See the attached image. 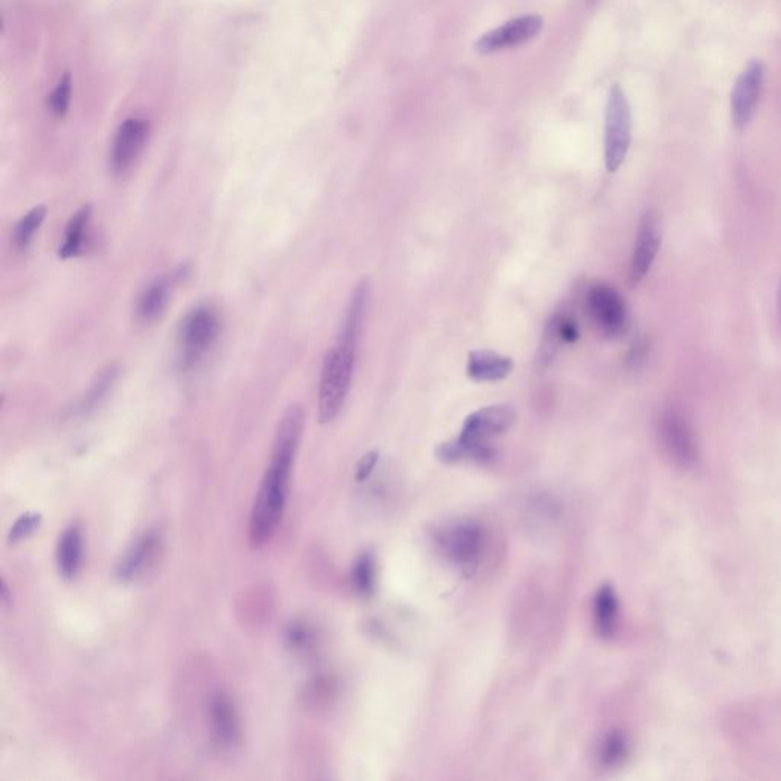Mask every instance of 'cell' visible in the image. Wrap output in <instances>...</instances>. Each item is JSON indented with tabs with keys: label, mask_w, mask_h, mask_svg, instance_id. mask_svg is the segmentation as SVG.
Returning <instances> with one entry per match:
<instances>
[{
	"label": "cell",
	"mask_w": 781,
	"mask_h": 781,
	"mask_svg": "<svg viewBox=\"0 0 781 781\" xmlns=\"http://www.w3.org/2000/svg\"><path fill=\"white\" fill-rule=\"evenodd\" d=\"M40 522H41V516L39 513H25V515L20 516L8 534V542L11 545H15L22 540L28 539L31 534L39 528Z\"/></svg>",
	"instance_id": "484cf974"
},
{
	"label": "cell",
	"mask_w": 781,
	"mask_h": 781,
	"mask_svg": "<svg viewBox=\"0 0 781 781\" xmlns=\"http://www.w3.org/2000/svg\"><path fill=\"white\" fill-rule=\"evenodd\" d=\"M284 639L287 648L297 653H306L312 650L315 644V630L304 621H292L284 630Z\"/></svg>",
	"instance_id": "cb8c5ba5"
},
{
	"label": "cell",
	"mask_w": 781,
	"mask_h": 781,
	"mask_svg": "<svg viewBox=\"0 0 781 781\" xmlns=\"http://www.w3.org/2000/svg\"><path fill=\"white\" fill-rule=\"evenodd\" d=\"M628 756V739L623 732H609L600 749V760L604 767H619Z\"/></svg>",
	"instance_id": "603a6c76"
},
{
	"label": "cell",
	"mask_w": 781,
	"mask_h": 781,
	"mask_svg": "<svg viewBox=\"0 0 781 781\" xmlns=\"http://www.w3.org/2000/svg\"><path fill=\"white\" fill-rule=\"evenodd\" d=\"M83 560V533L79 525L72 524L60 534L57 544V568L61 577L72 580L78 574Z\"/></svg>",
	"instance_id": "2e32d148"
},
{
	"label": "cell",
	"mask_w": 781,
	"mask_h": 781,
	"mask_svg": "<svg viewBox=\"0 0 781 781\" xmlns=\"http://www.w3.org/2000/svg\"><path fill=\"white\" fill-rule=\"evenodd\" d=\"M646 353H648V344L644 341L637 342L633 345L632 353H630V363L639 365V362H643L646 359Z\"/></svg>",
	"instance_id": "f1b7e54d"
},
{
	"label": "cell",
	"mask_w": 781,
	"mask_h": 781,
	"mask_svg": "<svg viewBox=\"0 0 781 781\" xmlns=\"http://www.w3.org/2000/svg\"><path fill=\"white\" fill-rule=\"evenodd\" d=\"M663 240L661 217L655 209H648L641 216L635 238L632 262H630V280L633 284L643 281L657 258Z\"/></svg>",
	"instance_id": "7c38bea8"
},
{
	"label": "cell",
	"mask_w": 781,
	"mask_h": 781,
	"mask_svg": "<svg viewBox=\"0 0 781 781\" xmlns=\"http://www.w3.org/2000/svg\"><path fill=\"white\" fill-rule=\"evenodd\" d=\"M46 211L45 205H39L28 211V213L20 218L14 229V244L20 251H25L30 248L31 242L34 238L35 233L39 231L40 226L45 222Z\"/></svg>",
	"instance_id": "44dd1931"
},
{
	"label": "cell",
	"mask_w": 781,
	"mask_h": 781,
	"mask_svg": "<svg viewBox=\"0 0 781 781\" xmlns=\"http://www.w3.org/2000/svg\"><path fill=\"white\" fill-rule=\"evenodd\" d=\"M150 125L145 119L129 118L119 125L115 134L110 165L115 174L124 176L132 170L149 139Z\"/></svg>",
	"instance_id": "4fadbf2b"
},
{
	"label": "cell",
	"mask_w": 781,
	"mask_h": 781,
	"mask_svg": "<svg viewBox=\"0 0 781 781\" xmlns=\"http://www.w3.org/2000/svg\"><path fill=\"white\" fill-rule=\"evenodd\" d=\"M544 28V20L539 15L527 14L509 20L495 30L481 35L476 41L480 54H495L501 51L513 50L536 39Z\"/></svg>",
	"instance_id": "52a82bcc"
},
{
	"label": "cell",
	"mask_w": 781,
	"mask_h": 781,
	"mask_svg": "<svg viewBox=\"0 0 781 781\" xmlns=\"http://www.w3.org/2000/svg\"><path fill=\"white\" fill-rule=\"evenodd\" d=\"M377 461H379V452L377 450L368 452L366 455L362 456L361 461L357 463L356 480L363 481L372 475V470L376 467Z\"/></svg>",
	"instance_id": "83f0119b"
},
{
	"label": "cell",
	"mask_w": 781,
	"mask_h": 781,
	"mask_svg": "<svg viewBox=\"0 0 781 781\" xmlns=\"http://www.w3.org/2000/svg\"><path fill=\"white\" fill-rule=\"evenodd\" d=\"M632 138V115L623 90L613 85L604 118V163L609 173L619 171L628 156Z\"/></svg>",
	"instance_id": "5b68a950"
},
{
	"label": "cell",
	"mask_w": 781,
	"mask_h": 781,
	"mask_svg": "<svg viewBox=\"0 0 781 781\" xmlns=\"http://www.w3.org/2000/svg\"><path fill=\"white\" fill-rule=\"evenodd\" d=\"M92 207L85 205L70 217L66 226L65 242L59 248L60 260L77 258L85 253V244L89 237L90 220H92Z\"/></svg>",
	"instance_id": "ac0fdd59"
},
{
	"label": "cell",
	"mask_w": 781,
	"mask_h": 781,
	"mask_svg": "<svg viewBox=\"0 0 781 781\" xmlns=\"http://www.w3.org/2000/svg\"><path fill=\"white\" fill-rule=\"evenodd\" d=\"M171 297V280L156 278L143 289L136 302V317L141 322H153L162 317Z\"/></svg>",
	"instance_id": "e0dca14e"
},
{
	"label": "cell",
	"mask_w": 781,
	"mask_h": 781,
	"mask_svg": "<svg viewBox=\"0 0 781 781\" xmlns=\"http://www.w3.org/2000/svg\"><path fill=\"white\" fill-rule=\"evenodd\" d=\"M778 310H780V317H781V282H780V292H778Z\"/></svg>",
	"instance_id": "4dcf8cb0"
},
{
	"label": "cell",
	"mask_w": 781,
	"mask_h": 781,
	"mask_svg": "<svg viewBox=\"0 0 781 781\" xmlns=\"http://www.w3.org/2000/svg\"><path fill=\"white\" fill-rule=\"evenodd\" d=\"M589 313L600 332L606 336H619L628 326V307L623 297L608 284H595L589 289Z\"/></svg>",
	"instance_id": "ba28073f"
},
{
	"label": "cell",
	"mask_w": 781,
	"mask_h": 781,
	"mask_svg": "<svg viewBox=\"0 0 781 781\" xmlns=\"http://www.w3.org/2000/svg\"><path fill=\"white\" fill-rule=\"evenodd\" d=\"M438 542L447 559L460 565L461 568L473 571L484 549V533L476 524L460 522L446 528Z\"/></svg>",
	"instance_id": "9c48e42d"
},
{
	"label": "cell",
	"mask_w": 781,
	"mask_h": 781,
	"mask_svg": "<svg viewBox=\"0 0 781 781\" xmlns=\"http://www.w3.org/2000/svg\"><path fill=\"white\" fill-rule=\"evenodd\" d=\"M619 597L611 584H603L593 599V624L600 637H612L619 626Z\"/></svg>",
	"instance_id": "d6986e66"
},
{
	"label": "cell",
	"mask_w": 781,
	"mask_h": 781,
	"mask_svg": "<svg viewBox=\"0 0 781 781\" xmlns=\"http://www.w3.org/2000/svg\"><path fill=\"white\" fill-rule=\"evenodd\" d=\"M361 335V326L342 322L336 344L324 357L317 390V418L322 425L332 423L345 405L352 388Z\"/></svg>",
	"instance_id": "7a4b0ae2"
},
{
	"label": "cell",
	"mask_w": 781,
	"mask_h": 781,
	"mask_svg": "<svg viewBox=\"0 0 781 781\" xmlns=\"http://www.w3.org/2000/svg\"><path fill=\"white\" fill-rule=\"evenodd\" d=\"M0 597H2V604H4V608L8 606L11 599H13V593H10V588H8V584H6V580H2V588H0Z\"/></svg>",
	"instance_id": "f546056e"
},
{
	"label": "cell",
	"mask_w": 781,
	"mask_h": 781,
	"mask_svg": "<svg viewBox=\"0 0 781 781\" xmlns=\"http://www.w3.org/2000/svg\"><path fill=\"white\" fill-rule=\"evenodd\" d=\"M302 430L304 410L299 405L289 406L278 423L271 463L251 511L249 540L253 548H262L271 542L281 524Z\"/></svg>",
	"instance_id": "6da1fadb"
},
{
	"label": "cell",
	"mask_w": 781,
	"mask_h": 781,
	"mask_svg": "<svg viewBox=\"0 0 781 781\" xmlns=\"http://www.w3.org/2000/svg\"><path fill=\"white\" fill-rule=\"evenodd\" d=\"M353 584L357 593L370 597L376 586V564L372 554H362L353 568Z\"/></svg>",
	"instance_id": "7402d4cb"
},
{
	"label": "cell",
	"mask_w": 781,
	"mask_h": 781,
	"mask_svg": "<svg viewBox=\"0 0 781 781\" xmlns=\"http://www.w3.org/2000/svg\"><path fill=\"white\" fill-rule=\"evenodd\" d=\"M70 92H72V85H70L69 75H65L60 81L54 94L51 95V110L57 116H65L66 112L69 109Z\"/></svg>",
	"instance_id": "4316f807"
},
{
	"label": "cell",
	"mask_w": 781,
	"mask_h": 781,
	"mask_svg": "<svg viewBox=\"0 0 781 781\" xmlns=\"http://www.w3.org/2000/svg\"><path fill=\"white\" fill-rule=\"evenodd\" d=\"M220 317L209 304L196 307L179 326V359L183 370L198 368L208 356L220 336Z\"/></svg>",
	"instance_id": "277c9868"
},
{
	"label": "cell",
	"mask_w": 781,
	"mask_h": 781,
	"mask_svg": "<svg viewBox=\"0 0 781 781\" xmlns=\"http://www.w3.org/2000/svg\"><path fill=\"white\" fill-rule=\"evenodd\" d=\"M659 440L666 454L675 464L688 469L696 464L699 456L696 436L687 418L676 410H668L659 420Z\"/></svg>",
	"instance_id": "8992f818"
},
{
	"label": "cell",
	"mask_w": 781,
	"mask_h": 781,
	"mask_svg": "<svg viewBox=\"0 0 781 781\" xmlns=\"http://www.w3.org/2000/svg\"><path fill=\"white\" fill-rule=\"evenodd\" d=\"M765 66L760 60H752L747 69L739 75L731 95L732 123L737 130L747 129L756 114L762 92Z\"/></svg>",
	"instance_id": "8fae6325"
},
{
	"label": "cell",
	"mask_w": 781,
	"mask_h": 781,
	"mask_svg": "<svg viewBox=\"0 0 781 781\" xmlns=\"http://www.w3.org/2000/svg\"><path fill=\"white\" fill-rule=\"evenodd\" d=\"M209 725L214 740L223 749H231L240 742V717L233 699L226 693H214L208 705Z\"/></svg>",
	"instance_id": "5bb4252c"
},
{
	"label": "cell",
	"mask_w": 781,
	"mask_h": 781,
	"mask_svg": "<svg viewBox=\"0 0 781 781\" xmlns=\"http://www.w3.org/2000/svg\"><path fill=\"white\" fill-rule=\"evenodd\" d=\"M564 342V337H562V333H560L559 315H554L553 319L547 326L544 339H542V346H540L539 352L540 365H549L554 361V357L559 352L560 345Z\"/></svg>",
	"instance_id": "d4e9b609"
},
{
	"label": "cell",
	"mask_w": 781,
	"mask_h": 781,
	"mask_svg": "<svg viewBox=\"0 0 781 781\" xmlns=\"http://www.w3.org/2000/svg\"><path fill=\"white\" fill-rule=\"evenodd\" d=\"M513 361L500 353L476 350L469 354L467 376L473 381H498L513 372Z\"/></svg>",
	"instance_id": "9a60e30c"
},
{
	"label": "cell",
	"mask_w": 781,
	"mask_h": 781,
	"mask_svg": "<svg viewBox=\"0 0 781 781\" xmlns=\"http://www.w3.org/2000/svg\"><path fill=\"white\" fill-rule=\"evenodd\" d=\"M118 363H110V365L106 366L103 372H99L98 376L95 377L94 383L90 386L89 390L78 401L77 412L87 414L89 410L95 409L101 401L105 400L106 396L109 394L110 388L114 386L115 381L118 379Z\"/></svg>",
	"instance_id": "ffe728a7"
},
{
	"label": "cell",
	"mask_w": 781,
	"mask_h": 781,
	"mask_svg": "<svg viewBox=\"0 0 781 781\" xmlns=\"http://www.w3.org/2000/svg\"><path fill=\"white\" fill-rule=\"evenodd\" d=\"M515 420V409L510 405L487 406L470 414L465 418L460 436L454 440L456 460L489 461L493 456L490 440L507 432Z\"/></svg>",
	"instance_id": "3957f363"
},
{
	"label": "cell",
	"mask_w": 781,
	"mask_h": 781,
	"mask_svg": "<svg viewBox=\"0 0 781 781\" xmlns=\"http://www.w3.org/2000/svg\"><path fill=\"white\" fill-rule=\"evenodd\" d=\"M162 534L158 529H149L134 540L133 545L125 551L124 557L116 566V577L123 583H132L145 577L162 556Z\"/></svg>",
	"instance_id": "30bf717a"
}]
</instances>
